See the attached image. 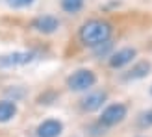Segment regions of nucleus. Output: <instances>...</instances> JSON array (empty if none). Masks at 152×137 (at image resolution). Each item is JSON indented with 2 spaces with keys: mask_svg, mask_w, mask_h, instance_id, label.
Listing matches in <instances>:
<instances>
[{
  "mask_svg": "<svg viewBox=\"0 0 152 137\" xmlns=\"http://www.w3.org/2000/svg\"><path fill=\"white\" fill-rule=\"evenodd\" d=\"M80 41L86 44V47H98L106 41H110V35H111V24L106 20L100 19H93V20H87L83 22V26L80 28Z\"/></svg>",
  "mask_w": 152,
  "mask_h": 137,
  "instance_id": "1",
  "label": "nucleus"
},
{
  "mask_svg": "<svg viewBox=\"0 0 152 137\" xmlns=\"http://www.w3.org/2000/svg\"><path fill=\"white\" fill-rule=\"evenodd\" d=\"M96 83V76L89 68H80L67 78V87L71 91H87Z\"/></svg>",
  "mask_w": 152,
  "mask_h": 137,
  "instance_id": "2",
  "label": "nucleus"
},
{
  "mask_svg": "<svg viewBox=\"0 0 152 137\" xmlns=\"http://www.w3.org/2000/svg\"><path fill=\"white\" fill-rule=\"evenodd\" d=\"M126 117V106L124 104H111L102 111L100 124L102 126H115L119 122H123Z\"/></svg>",
  "mask_w": 152,
  "mask_h": 137,
  "instance_id": "3",
  "label": "nucleus"
},
{
  "mask_svg": "<svg viewBox=\"0 0 152 137\" xmlns=\"http://www.w3.org/2000/svg\"><path fill=\"white\" fill-rule=\"evenodd\" d=\"M34 52H11V54L0 56V68H11V67H22L34 61Z\"/></svg>",
  "mask_w": 152,
  "mask_h": 137,
  "instance_id": "4",
  "label": "nucleus"
},
{
  "mask_svg": "<svg viewBox=\"0 0 152 137\" xmlns=\"http://www.w3.org/2000/svg\"><path fill=\"white\" fill-rule=\"evenodd\" d=\"M32 28L35 30V32H39V34L48 35V34L58 32L59 20L54 17V15H39V17H35L32 20Z\"/></svg>",
  "mask_w": 152,
  "mask_h": 137,
  "instance_id": "5",
  "label": "nucleus"
},
{
  "mask_svg": "<svg viewBox=\"0 0 152 137\" xmlns=\"http://www.w3.org/2000/svg\"><path fill=\"white\" fill-rule=\"evenodd\" d=\"M106 98H108V95H106V91H95V93H89L87 96H83L82 98V109L83 111H96V109H100L102 108V104L106 102Z\"/></svg>",
  "mask_w": 152,
  "mask_h": 137,
  "instance_id": "6",
  "label": "nucleus"
},
{
  "mask_svg": "<svg viewBox=\"0 0 152 137\" xmlns=\"http://www.w3.org/2000/svg\"><path fill=\"white\" fill-rule=\"evenodd\" d=\"M63 132V124L56 119H47L37 126V137H58Z\"/></svg>",
  "mask_w": 152,
  "mask_h": 137,
  "instance_id": "7",
  "label": "nucleus"
},
{
  "mask_svg": "<svg viewBox=\"0 0 152 137\" xmlns=\"http://www.w3.org/2000/svg\"><path fill=\"white\" fill-rule=\"evenodd\" d=\"M135 48H121V50H117L115 54H111V58H110V67H113V68H121V67H124L126 63H130L132 59L135 58Z\"/></svg>",
  "mask_w": 152,
  "mask_h": 137,
  "instance_id": "8",
  "label": "nucleus"
},
{
  "mask_svg": "<svg viewBox=\"0 0 152 137\" xmlns=\"http://www.w3.org/2000/svg\"><path fill=\"white\" fill-rule=\"evenodd\" d=\"M148 72H150V63L148 61H139L128 71L124 80H139V78H145Z\"/></svg>",
  "mask_w": 152,
  "mask_h": 137,
  "instance_id": "9",
  "label": "nucleus"
},
{
  "mask_svg": "<svg viewBox=\"0 0 152 137\" xmlns=\"http://www.w3.org/2000/svg\"><path fill=\"white\" fill-rule=\"evenodd\" d=\"M17 115V106L11 100H2L0 102V122H7Z\"/></svg>",
  "mask_w": 152,
  "mask_h": 137,
  "instance_id": "10",
  "label": "nucleus"
},
{
  "mask_svg": "<svg viewBox=\"0 0 152 137\" xmlns=\"http://www.w3.org/2000/svg\"><path fill=\"white\" fill-rule=\"evenodd\" d=\"M61 7L67 13H78L83 7V0H61Z\"/></svg>",
  "mask_w": 152,
  "mask_h": 137,
  "instance_id": "11",
  "label": "nucleus"
},
{
  "mask_svg": "<svg viewBox=\"0 0 152 137\" xmlns=\"http://www.w3.org/2000/svg\"><path fill=\"white\" fill-rule=\"evenodd\" d=\"M137 126L139 128H150L152 126V109L143 111L141 115L137 117Z\"/></svg>",
  "mask_w": 152,
  "mask_h": 137,
  "instance_id": "12",
  "label": "nucleus"
},
{
  "mask_svg": "<svg viewBox=\"0 0 152 137\" xmlns=\"http://www.w3.org/2000/svg\"><path fill=\"white\" fill-rule=\"evenodd\" d=\"M110 48H111V41H106V43H102V44H98V47H95V54H96V56H104Z\"/></svg>",
  "mask_w": 152,
  "mask_h": 137,
  "instance_id": "13",
  "label": "nucleus"
},
{
  "mask_svg": "<svg viewBox=\"0 0 152 137\" xmlns=\"http://www.w3.org/2000/svg\"><path fill=\"white\" fill-rule=\"evenodd\" d=\"M34 0H7V4L11 7H24V6H30Z\"/></svg>",
  "mask_w": 152,
  "mask_h": 137,
  "instance_id": "14",
  "label": "nucleus"
},
{
  "mask_svg": "<svg viewBox=\"0 0 152 137\" xmlns=\"http://www.w3.org/2000/svg\"><path fill=\"white\" fill-rule=\"evenodd\" d=\"M150 91H152V89H150Z\"/></svg>",
  "mask_w": 152,
  "mask_h": 137,
  "instance_id": "15",
  "label": "nucleus"
}]
</instances>
